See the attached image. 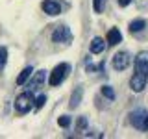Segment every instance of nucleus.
Returning a JSON list of instances; mask_svg holds the SVG:
<instances>
[{
	"mask_svg": "<svg viewBox=\"0 0 148 139\" xmlns=\"http://www.w3.org/2000/svg\"><path fill=\"white\" fill-rule=\"evenodd\" d=\"M69 72H71V65L69 63H59L54 67V71L50 72V78H48V83L52 87L59 85V83H63V80L69 76Z\"/></svg>",
	"mask_w": 148,
	"mask_h": 139,
	"instance_id": "f257e3e1",
	"label": "nucleus"
},
{
	"mask_svg": "<svg viewBox=\"0 0 148 139\" xmlns=\"http://www.w3.org/2000/svg\"><path fill=\"white\" fill-rule=\"evenodd\" d=\"M32 106H34V95H32V91H26V93H22V95L17 96L15 109L18 113H28V111L32 109Z\"/></svg>",
	"mask_w": 148,
	"mask_h": 139,
	"instance_id": "f03ea898",
	"label": "nucleus"
},
{
	"mask_svg": "<svg viewBox=\"0 0 148 139\" xmlns=\"http://www.w3.org/2000/svg\"><path fill=\"white\" fill-rule=\"evenodd\" d=\"M146 82H148V76H146V74L135 71V72H133V76H132V80H130V87H132V91L141 93L146 87Z\"/></svg>",
	"mask_w": 148,
	"mask_h": 139,
	"instance_id": "7ed1b4c3",
	"label": "nucleus"
},
{
	"mask_svg": "<svg viewBox=\"0 0 148 139\" xmlns=\"http://www.w3.org/2000/svg\"><path fill=\"white\" fill-rule=\"evenodd\" d=\"M72 39V34H71V28L69 26H58L54 30V34H52V41L54 43H69V41Z\"/></svg>",
	"mask_w": 148,
	"mask_h": 139,
	"instance_id": "20e7f679",
	"label": "nucleus"
},
{
	"mask_svg": "<svg viewBox=\"0 0 148 139\" xmlns=\"http://www.w3.org/2000/svg\"><path fill=\"white\" fill-rule=\"evenodd\" d=\"M130 63H132V58H130L128 52H119L113 56V69L115 71H124V69L130 67Z\"/></svg>",
	"mask_w": 148,
	"mask_h": 139,
	"instance_id": "39448f33",
	"label": "nucleus"
},
{
	"mask_svg": "<svg viewBox=\"0 0 148 139\" xmlns=\"http://www.w3.org/2000/svg\"><path fill=\"white\" fill-rule=\"evenodd\" d=\"M43 11L46 15H59L61 13V4L58 2V0H45L43 2Z\"/></svg>",
	"mask_w": 148,
	"mask_h": 139,
	"instance_id": "423d86ee",
	"label": "nucleus"
},
{
	"mask_svg": "<svg viewBox=\"0 0 148 139\" xmlns=\"http://www.w3.org/2000/svg\"><path fill=\"white\" fill-rule=\"evenodd\" d=\"M135 71L148 76V52H141L135 58Z\"/></svg>",
	"mask_w": 148,
	"mask_h": 139,
	"instance_id": "0eeeda50",
	"label": "nucleus"
},
{
	"mask_svg": "<svg viewBox=\"0 0 148 139\" xmlns=\"http://www.w3.org/2000/svg\"><path fill=\"white\" fill-rule=\"evenodd\" d=\"M145 115H146V111L145 109H135L132 115H130V120H132V124L135 126L137 130H143V120H145Z\"/></svg>",
	"mask_w": 148,
	"mask_h": 139,
	"instance_id": "6e6552de",
	"label": "nucleus"
},
{
	"mask_svg": "<svg viewBox=\"0 0 148 139\" xmlns=\"http://www.w3.org/2000/svg\"><path fill=\"white\" fill-rule=\"evenodd\" d=\"M120 41H122V34L119 32V28H111L108 32V45L115 46V45H119Z\"/></svg>",
	"mask_w": 148,
	"mask_h": 139,
	"instance_id": "1a4fd4ad",
	"label": "nucleus"
},
{
	"mask_svg": "<svg viewBox=\"0 0 148 139\" xmlns=\"http://www.w3.org/2000/svg\"><path fill=\"white\" fill-rule=\"evenodd\" d=\"M45 78H46V71H39L34 76V80L30 82V91H35V89H39V85L45 82Z\"/></svg>",
	"mask_w": 148,
	"mask_h": 139,
	"instance_id": "9d476101",
	"label": "nucleus"
},
{
	"mask_svg": "<svg viewBox=\"0 0 148 139\" xmlns=\"http://www.w3.org/2000/svg\"><path fill=\"white\" fill-rule=\"evenodd\" d=\"M104 48H106V45H104V39H102V37H95V39L91 41V52L92 54H102Z\"/></svg>",
	"mask_w": 148,
	"mask_h": 139,
	"instance_id": "9b49d317",
	"label": "nucleus"
},
{
	"mask_svg": "<svg viewBox=\"0 0 148 139\" xmlns=\"http://www.w3.org/2000/svg\"><path fill=\"white\" fill-rule=\"evenodd\" d=\"M32 72H34V69L32 67H26V69H22L21 74L17 76V85H24V83L30 80V76H32Z\"/></svg>",
	"mask_w": 148,
	"mask_h": 139,
	"instance_id": "f8f14e48",
	"label": "nucleus"
},
{
	"mask_svg": "<svg viewBox=\"0 0 148 139\" xmlns=\"http://www.w3.org/2000/svg\"><path fill=\"white\" fill-rule=\"evenodd\" d=\"M145 26H146L145 19H135V21L130 22V32H132V34H137V32H141Z\"/></svg>",
	"mask_w": 148,
	"mask_h": 139,
	"instance_id": "ddd939ff",
	"label": "nucleus"
},
{
	"mask_svg": "<svg viewBox=\"0 0 148 139\" xmlns=\"http://www.w3.org/2000/svg\"><path fill=\"white\" fill-rule=\"evenodd\" d=\"M82 95H83V89H82V87H78V89L72 93V98H71V108H78V104H80V100H82Z\"/></svg>",
	"mask_w": 148,
	"mask_h": 139,
	"instance_id": "4468645a",
	"label": "nucleus"
},
{
	"mask_svg": "<svg viewBox=\"0 0 148 139\" xmlns=\"http://www.w3.org/2000/svg\"><path fill=\"white\" fill-rule=\"evenodd\" d=\"M102 95H104L108 100H115V91H113L111 85H104V87H102Z\"/></svg>",
	"mask_w": 148,
	"mask_h": 139,
	"instance_id": "2eb2a0df",
	"label": "nucleus"
},
{
	"mask_svg": "<svg viewBox=\"0 0 148 139\" xmlns=\"http://www.w3.org/2000/svg\"><path fill=\"white\" fill-rule=\"evenodd\" d=\"M104 4H106V0H92V9H95V13L104 11Z\"/></svg>",
	"mask_w": 148,
	"mask_h": 139,
	"instance_id": "dca6fc26",
	"label": "nucleus"
},
{
	"mask_svg": "<svg viewBox=\"0 0 148 139\" xmlns=\"http://www.w3.org/2000/svg\"><path fill=\"white\" fill-rule=\"evenodd\" d=\"M58 124L61 128H69L71 126V117H69V115H61V117L58 119Z\"/></svg>",
	"mask_w": 148,
	"mask_h": 139,
	"instance_id": "f3484780",
	"label": "nucleus"
},
{
	"mask_svg": "<svg viewBox=\"0 0 148 139\" xmlns=\"http://www.w3.org/2000/svg\"><path fill=\"white\" fill-rule=\"evenodd\" d=\"M6 61H8V50L4 48V46H0V71L4 69Z\"/></svg>",
	"mask_w": 148,
	"mask_h": 139,
	"instance_id": "a211bd4d",
	"label": "nucleus"
},
{
	"mask_svg": "<svg viewBox=\"0 0 148 139\" xmlns=\"http://www.w3.org/2000/svg\"><path fill=\"white\" fill-rule=\"evenodd\" d=\"M45 102H46V96H45V95L37 96V98L34 100V106H35V109H41V108L45 106Z\"/></svg>",
	"mask_w": 148,
	"mask_h": 139,
	"instance_id": "6ab92c4d",
	"label": "nucleus"
},
{
	"mask_svg": "<svg viewBox=\"0 0 148 139\" xmlns=\"http://www.w3.org/2000/svg\"><path fill=\"white\" fill-rule=\"evenodd\" d=\"M117 2H119L120 8H126V6H130V2H132V0H117Z\"/></svg>",
	"mask_w": 148,
	"mask_h": 139,
	"instance_id": "aec40b11",
	"label": "nucleus"
},
{
	"mask_svg": "<svg viewBox=\"0 0 148 139\" xmlns=\"http://www.w3.org/2000/svg\"><path fill=\"white\" fill-rule=\"evenodd\" d=\"M143 130H145V132H148V113L145 115V120H143Z\"/></svg>",
	"mask_w": 148,
	"mask_h": 139,
	"instance_id": "412c9836",
	"label": "nucleus"
},
{
	"mask_svg": "<svg viewBox=\"0 0 148 139\" xmlns=\"http://www.w3.org/2000/svg\"><path fill=\"white\" fill-rule=\"evenodd\" d=\"M85 124H87V120L83 119V117H82L80 120H78V126H80V128H85Z\"/></svg>",
	"mask_w": 148,
	"mask_h": 139,
	"instance_id": "4be33fe9",
	"label": "nucleus"
}]
</instances>
